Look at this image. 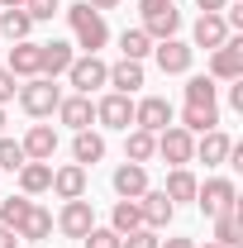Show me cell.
Instances as JSON below:
<instances>
[{
  "mask_svg": "<svg viewBox=\"0 0 243 248\" xmlns=\"http://www.w3.org/2000/svg\"><path fill=\"white\" fill-rule=\"evenodd\" d=\"M62 15H67V24H72V38H76V48H86V53H100V48L110 43V29H105V15H100V10H91L86 0L67 5Z\"/></svg>",
  "mask_w": 243,
  "mask_h": 248,
  "instance_id": "obj_1",
  "label": "cell"
},
{
  "mask_svg": "<svg viewBox=\"0 0 243 248\" xmlns=\"http://www.w3.org/2000/svg\"><path fill=\"white\" fill-rule=\"evenodd\" d=\"M58 100H62V86L48 81V77H29V81L19 86V110L33 115V120H48V115L58 110Z\"/></svg>",
  "mask_w": 243,
  "mask_h": 248,
  "instance_id": "obj_2",
  "label": "cell"
},
{
  "mask_svg": "<svg viewBox=\"0 0 243 248\" xmlns=\"http://www.w3.org/2000/svg\"><path fill=\"white\" fill-rule=\"evenodd\" d=\"M196 205L205 210V219L224 215V210H239V186L229 177H210L205 186H196Z\"/></svg>",
  "mask_w": 243,
  "mask_h": 248,
  "instance_id": "obj_3",
  "label": "cell"
},
{
  "mask_svg": "<svg viewBox=\"0 0 243 248\" xmlns=\"http://www.w3.org/2000/svg\"><path fill=\"white\" fill-rule=\"evenodd\" d=\"M157 157H162V162H172V167L196 162V134H186L182 124H167V129L157 134Z\"/></svg>",
  "mask_w": 243,
  "mask_h": 248,
  "instance_id": "obj_4",
  "label": "cell"
},
{
  "mask_svg": "<svg viewBox=\"0 0 243 248\" xmlns=\"http://www.w3.org/2000/svg\"><path fill=\"white\" fill-rule=\"evenodd\" d=\"M67 81L76 86V95H91V91H100V86L110 81V62H100L95 53H86V58H72V67H67Z\"/></svg>",
  "mask_w": 243,
  "mask_h": 248,
  "instance_id": "obj_5",
  "label": "cell"
},
{
  "mask_svg": "<svg viewBox=\"0 0 243 248\" xmlns=\"http://www.w3.org/2000/svg\"><path fill=\"white\" fill-rule=\"evenodd\" d=\"M172 120H177V110H172V100H167V95H143V100H134V129L162 134Z\"/></svg>",
  "mask_w": 243,
  "mask_h": 248,
  "instance_id": "obj_6",
  "label": "cell"
},
{
  "mask_svg": "<svg viewBox=\"0 0 243 248\" xmlns=\"http://www.w3.org/2000/svg\"><path fill=\"white\" fill-rule=\"evenodd\" d=\"M58 234H67V239H86L95 229V210H91V201L81 196V201H62V210H58Z\"/></svg>",
  "mask_w": 243,
  "mask_h": 248,
  "instance_id": "obj_7",
  "label": "cell"
},
{
  "mask_svg": "<svg viewBox=\"0 0 243 248\" xmlns=\"http://www.w3.org/2000/svg\"><path fill=\"white\" fill-rule=\"evenodd\" d=\"M210 81H239L243 77V38H224V48H214L210 53V72H205Z\"/></svg>",
  "mask_w": 243,
  "mask_h": 248,
  "instance_id": "obj_8",
  "label": "cell"
},
{
  "mask_svg": "<svg viewBox=\"0 0 243 248\" xmlns=\"http://www.w3.org/2000/svg\"><path fill=\"white\" fill-rule=\"evenodd\" d=\"M152 58H157V67H162L167 77H186L191 62H196V48L182 43V38H162V43H152Z\"/></svg>",
  "mask_w": 243,
  "mask_h": 248,
  "instance_id": "obj_9",
  "label": "cell"
},
{
  "mask_svg": "<svg viewBox=\"0 0 243 248\" xmlns=\"http://www.w3.org/2000/svg\"><path fill=\"white\" fill-rule=\"evenodd\" d=\"M95 124H105V129H134V95H100L95 100Z\"/></svg>",
  "mask_w": 243,
  "mask_h": 248,
  "instance_id": "obj_10",
  "label": "cell"
},
{
  "mask_svg": "<svg viewBox=\"0 0 243 248\" xmlns=\"http://www.w3.org/2000/svg\"><path fill=\"white\" fill-rule=\"evenodd\" d=\"M86 182H91L86 167H81V162H67V167H53V186H48V191H53L58 201H81V196H86Z\"/></svg>",
  "mask_w": 243,
  "mask_h": 248,
  "instance_id": "obj_11",
  "label": "cell"
},
{
  "mask_svg": "<svg viewBox=\"0 0 243 248\" xmlns=\"http://www.w3.org/2000/svg\"><path fill=\"white\" fill-rule=\"evenodd\" d=\"M53 115H58L72 134H76V129H91V124H95V100H91V95H62Z\"/></svg>",
  "mask_w": 243,
  "mask_h": 248,
  "instance_id": "obj_12",
  "label": "cell"
},
{
  "mask_svg": "<svg viewBox=\"0 0 243 248\" xmlns=\"http://www.w3.org/2000/svg\"><path fill=\"white\" fill-rule=\"evenodd\" d=\"M110 186H115L120 201H138V196L148 191V167H143V162H120L115 177H110Z\"/></svg>",
  "mask_w": 243,
  "mask_h": 248,
  "instance_id": "obj_13",
  "label": "cell"
},
{
  "mask_svg": "<svg viewBox=\"0 0 243 248\" xmlns=\"http://www.w3.org/2000/svg\"><path fill=\"white\" fill-rule=\"evenodd\" d=\"M72 67V43L67 38H53V43H38V77L58 81L62 72Z\"/></svg>",
  "mask_w": 243,
  "mask_h": 248,
  "instance_id": "obj_14",
  "label": "cell"
},
{
  "mask_svg": "<svg viewBox=\"0 0 243 248\" xmlns=\"http://www.w3.org/2000/svg\"><path fill=\"white\" fill-rule=\"evenodd\" d=\"M19 143H24V157L29 162H53V153H58V129L53 124H33Z\"/></svg>",
  "mask_w": 243,
  "mask_h": 248,
  "instance_id": "obj_15",
  "label": "cell"
},
{
  "mask_svg": "<svg viewBox=\"0 0 243 248\" xmlns=\"http://www.w3.org/2000/svg\"><path fill=\"white\" fill-rule=\"evenodd\" d=\"M224 38H229L224 15H200V19H196V29H191V48H205V53H214V48H224Z\"/></svg>",
  "mask_w": 243,
  "mask_h": 248,
  "instance_id": "obj_16",
  "label": "cell"
},
{
  "mask_svg": "<svg viewBox=\"0 0 243 248\" xmlns=\"http://www.w3.org/2000/svg\"><path fill=\"white\" fill-rule=\"evenodd\" d=\"M138 210H143V224H148V229H167L172 215H177V205H172L162 191H152V186L138 196Z\"/></svg>",
  "mask_w": 243,
  "mask_h": 248,
  "instance_id": "obj_17",
  "label": "cell"
},
{
  "mask_svg": "<svg viewBox=\"0 0 243 248\" xmlns=\"http://www.w3.org/2000/svg\"><path fill=\"white\" fill-rule=\"evenodd\" d=\"M229 148H234V139H229L224 129H205V134H200V143H196V157H200L205 167H224Z\"/></svg>",
  "mask_w": 243,
  "mask_h": 248,
  "instance_id": "obj_18",
  "label": "cell"
},
{
  "mask_svg": "<svg viewBox=\"0 0 243 248\" xmlns=\"http://www.w3.org/2000/svg\"><path fill=\"white\" fill-rule=\"evenodd\" d=\"M152 157H157V134H148V129H124V162H143L148 167Z\"/></svg>",
  "mask_w": 243,
  "mask_h": 248,
  "instance_id": "obj_19",
  "label": "cell"
},
{
  "mask_svg": "<svg viewBox=\"0 0 243 248\" xmlns=\"http://www.w3.org/2000/svg\"><path fill=\"white\" fill-rule=\"evenodd\" d=\"M105 86H115L120 95H134L138 86H143V62H129V58H120L115 67H110V81Z\"/></svg>",
  "mask_w": 243,
  "mask_h": 248,
  "instance_id": "obj_20",
  "label": "cell"
},
{
  "mask_svg": "<svg viewBox=\"0 0 243 248\" xmlns=\"http://www.w3.org/2000/svg\"><path fill=\"white\" fill-rule=\"evenodd\" d=\"M53 186V162H24L19 167V196H43Z\"/></svg>",
  "mask_w": 243,
  "mask_h": 248,
  "instance_id": "obj_21",
  "label": "cell"
},
{
  "mask_svg": "<svg viewBox=\"0 0 243 248\" xmlns=\"http://www.w3.org/2000/svg\"><path fill=\"white\" fill-rule=\"evenodd\" d=\"M19 239H29V244H43V239H53V215L43 210V205H29V215L19 219V229H15Z\"/></svg>",
  "mask_w": 243,
  "mask_h": 248,
  "instance_id": "obj_22",
  "label": "cell"
},
{
  "mask_svg": "<svg viewBox=\"0 0 243 248\" xmlns=\"http://www.w3.org/2000/svg\"><path fill=\"white\" fill-rule=\"evenodd\" d=\"M5 67H10L15 77H24V81H29V77H38V43L19 38V43L10 48V62H5Z\"/></svg>",
  "mask_w": 243,
  "mask_h": 248,
  "instance_id": "obj_23",
  "label": "cell"
},
{
  "mask_svg": "<svg viewBox=\"0 0 243 248\" xmlns=\"http://www.w3.org/2000/svg\"><path fill=\"white\" fill-rule=\"evenodd\" d=\"M100 157H105V139L91 134V129H76V139H72V162H81V167L91 162V167H95Z\"/></svg>",
  "mask_w": 243,
  "mask_h": 248,
  "instance_id": "obj_24",
  "label": "cell"
},
{
  "mask_svg": "<svg viewBox=\"0 0 243 248\" xmlns=\"http://www.w3.org/2000/svg\"><path fill=\"white\" fill-rule=\"evenodd\" d=\"M196 177H191V167H172V172H167V186H162V196H167V201H172V205H177V201H196Z\"/></svg>",
  "mask_w": 243,
  "mask_h": 248,
  "instance_id": "obj_25",
  "label": "cell"
},
{
  "mask_svg": "<svg viewBox=\"0 0 243 248\" xmlns=\"http://www.w3.org/2000/svg\"><path fill=\"white\" fill-rule=\"evenodd\" d=\"M182 129H186V134L219 129V105H186V110H182Z\"/></svg>",
  "mask_w": 243,
  "mask_h": 248,
  "instance_id": "obj_26",
  "label": "cell"
},
{
  "mask_svg": "<svg viewBox=\"0 0 243 248\" xmlns=\"http://www.w3.org/2000/svg\"><path fill=\"white\" fill-rule=\"evenodd\" d=\"M214 244H219V248H239L243 244V219H239V210L214 215Z\"/></svg>",
  "mask_w": 243,
  "mask_h": 248,
  "instance_id": "obj_27",
  "label": "cell"
},
{
  "mask_svg": "<svg viewBox=\"0 0 243 248\" xmlns=\"http://www.w3.org/2000/svg\"><path fill=\"white\" fill-rule=\"evenodd\" d=\"M29 29H33V19H29V10H24V5H15V10H0V33H5L10 43L29 38Z\"/></svg>",
  "mask_w": 243,
  "mask_h": 248,
  "instance_id": "obj_28",
  "label": "cell"
},
{
  "mask_svg": "<svg viewBox=\"0 0 243 248\" xmlns=\"http://www.w3.org/2000/svg\"><path fill=\"white\" fill-rule=\"evenodd\" d=\"M110 229L115 234H134V229H143V210H138V201H120L115 205V215H110Z\"/></svg>",
  "mask_w": 243,
  "mask_h": 248,
  "instance_id": "obj_29",
  "label": "cell"
},
{
  "mask_svg": "<svg viewBox=\"0 0 243 248\" xmlns=\"http://www.w3.org/2000/svg\"><path fill=\"white\" fill-rule=\"evenodd\" d=\"M152 53V38L143 29H124L120 33V58H129V62H143Z\"/></svg>",
  "mask_w": 243,
  "mask_h": 248,
  "instance_id": "obj_30",
  "label": "cell"
},
{
  "mask_svg": "<svg viewBox=\"0 0 243 248\" xmlns=\"http://www.w3.org/2000/svg\"><path fill=\"white\" fill-rule=\"evenodd\" d=\"M186 105H219V86L210 77H191L186 81Z\"/></svg>",
  "mask_w": 243,
  "mask_h": 248,
  "instance_id": "obj_31",
  "label": "cell"
},
{
  "mask_svg": "<svg viewBox=\"0 0 243 248\" xmlns=\"http://www.w3.org/2000/svg\"><path fill=\"white\" fill-rule=\"evenodd\" d=\"M29 196H10V201H0V224H5V229H19V219L29 215Z\"/></svg>",
  "mask_w": 243,
  "mask_h": 248,
  "instance_id": "obj_32",
  "label": "cell"
},
{
  "mask_svg": "<svg viewBox=\"0 0 243 248\" xmlns=\"http://www.w3.org/2000/svg\"><path fill=\"white\" fill-rule=\"evenodd\" d=\"M24 162H29V157H24V143H15V139L0 134V167H5V172H19Z\"/></svg>",
  "mask_w": 243,
  "mask_h": 248,
  "instance_id": "obj_33",
  "label": "cell"
},
{
  "mask_svg": "<svg viewBox=\"0 0 243 248\" xmlns=\"http://www.w3.org/2000/svg\"><path fill=\"white\" fill-rule=\"evenodd\" d=\"M157 244H162V239H157V229H148V224L120 239V248H157Z\"/></svg>",
  "mask_w": 243,
  "mask_h": 248,
  "instance_id": "obj_34",
  "label": "cell"
},
{
  "mask_svg": "<svg viewBox=\"0 0 243 248\" xmlns=\"http://www.w3.org/2000/svg\"><path fill=\"white\" fill-rule=\"evenodd\" d=\"M24 10H29V19L38 24V19H53L62 10V0H24Z\"/></svg>",
  "mask_w": 243,
  "mask_h": 248,
  "instance_id": "obj_35",
  "label": "cell"
},
{
  "mask_svg": "<svg viewBox=\"0 0 243 248\" xmlns=\"http://www.w3.org/2000/svg\"><path fill=\"white\" fill-rule=\"evenodd\" d=\"M81 248H120V234H115V229H91V234L81 239Z\"/></svg>",
  "mask_w": 243,
  "mask_h": 248,
  "instance_id": "obj_36",
  "label": "cell"
},
{
  "mask_svg": "<svg viewBox=\"0 0 243 248\" xmlns=\"http://www.w3.org/2000/svg\"><path fill=\"white\" fill-rule=\"evenodd\" d=\"M15 95H19V77H15L10 67H0V105H10Z\"/></svg>",
  "mask_w": 243,
  "mask_h": 248,
  "instance_id": "obj_37",
  "label": "cell"
},
{
  "mask_svg": "<svg viewBox=\"0 0 243 248\" xmlns=\"http://www.w3.org/2000/svg\"><path fill=\"white\" fill-rule=\"evenodd\" d=\"M167 10H177V0H138V15L152 19V15H167Z\"/></svg>",
  "mask_w": 243,
  "mask_h": 248,
  "instance_id": "obj_38",
  "label": "cell"
},
{
  "mask_svg": "<svg viewBox=\"0 0 243 248\" xmlns=\"http://www.w3.org/2000/svg\"><path fill=\"white\" fill-rule=\"evenodd\" d=\"M229 110H239V115H243V77H239V81H229Z\"/></svg>",
  "mask_w": 243,
  "mask_h": 248,
  "instance_id": "obj_39",
  "label": "cell"
},
{
  "mask_svg": "<svg viewBox=\"0 0 243 248\" xmlns=\"http://www.w3.org/2000/svg\"><path fill=\"white\" fill-rule=\"evenodd\" d=\"M196 5H200V15H224L229 0H196Z\"/></svg>",
  "mask_w": 243,
  "mask_h": 248,
  "instance_id": "obj_40",
  "label": "cell"
},
{
  "mask_svg": "<svg viewBox=\"0 0 243 248\" xmlns=\"http://www.w3.org/2000/svg\"><path fill=\"white\" fill-rule=\"evenodd\" d=\"M19 244V234H15V229H5V224H0V248H15Z\"/></svg>",
  "mask_w": 243,
  "mask_h": 248,
  "instance_id": "obj_41",
  "label": "cell"
},
{
  "mask_svg": "<svg viewBox=\"0 0 243 248\" xmlns=\"http://www.w3.org/2000/svg\"><path fill=\"white\" fill-rule=\"evenodd\" d=\"M157 248H196V239H167V244H157Z\"/></svg>",
  "mask_w": 243,
  "mask_h": 248,
  "instance_id": "obj_42",
  "label": "cell"
},
{
  "mask_svg": "<svg viewBox=\"0 0 243 248\" xmlns=\"http://www.w3.org/2000/svg\"><path fill=\"white\" fill-rule=\"evenodd\" d=\"M86 5H91V10H100V15H105V10H115L120 0H86Z\"/></svg>",
  "mask_w": 243,
  "mask_h": 248,
  "instance_id": "obj_43",
  "label": "cell"
},
{
  "mask_svg": "<svg viewBox=\"0 0 243 248\" xmlns=\"http://www.w3.org/2000/svg\"><path fill=\"white\" fill-rule=\"evenodd\" d=\"M0 5H5V10H15V5H24V0H0Z\"/></svg>",
  "mask_w": 243,
  "mask_h": 248,
  "instance_id": "obj_44",
  "label": "cell"
},
{
  "mask_svg": "<svg viewBox=\"0 0 243 248\" xmlns=\"http://www.w3.org/2000/svg\"><path fill=\"white\" fill-rule=\"evenodd\" d=\"M0 134H5V105H0Z\"/></svg>",
  "mask_w": 243,
  "mask_h": 248,
  "instance_id": "obj_45",
  "label": "cell"
},
{
  "mask_svg": "<svg viewBox=\"0 0 243 248\" xmlns=\"http://www.w3.org/2000/svg\"><path fill=\"white\" fill-rule=\"evenodd\" d=\"M196 248H219V244H196Z\"/></svg>",
  "mask_w": 243,
  "mask_h": 248,
  "instance_id": "obj_46",
  "label": "cell"
}]
</instances>
